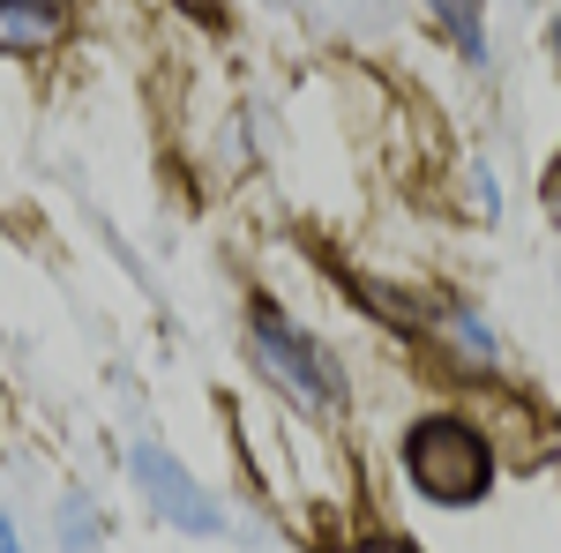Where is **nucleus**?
<instances>
[{
  "instance_id": "obj_1",
  "label": "nucleus",
  "mask_w": 561,
  "mask_h": 553,
  "mask_svg": "<svg viewBox=\"0 0 561 553\" xmlns=\"http://www.w3.org/2000/svg\"><path fill=\"white\" fill-rule=\"evenodd\" d=\"M404 471H412V486H420L427 502L465 509V502H479V494L494 486V449H486L465 419H420L412 441H404Z\"/></svg>"
},
{
  "instance_id": "obj_2",
  "label": "nucleus",
  "mask_w": 561,
  "mask_h": 553,
  "mask_svg": "<svg viewBox=\"0 0 561 553\" xmlns=\"http://www.w3.org/2000/svg\"><path fill=\"white\" fill-rule=\"evenodd\" d=\"M248 352L262 359V375L285 389L293 404H307V412H337V404H345L330 352H322L314 337H300L277 307H255V322H248Z\"/></svg>"
},
{
  "instance_id": "obj_3",
  "label": "nucleus",
  "mask_w": 561,
  "mask_h": 553,
  "mask_svg": "<svg viewBox=\"0 0 561 553\" xmlns=\"http://www.w3.org/2000/svg\"><path fill=\"white\" fill-rule=\"evenodd\" d=\"M128 471H135V486H142V502L165 516L173 531H195V539H217V531H225V509H217L210 494L187 479V464H180L173 449H158V441H135Z\"/></svg>"
},
{
  "instance_id": "obj_4",
  "label": "nucleus",
  "mask_w": 561,
  "mask_h": 553,
  "mask_svg": "<svg viewBox=\"0 0 561 553\" xmlns=\"http://www.w3.org/2000/svg\"><path fill=\"white\" fill-rule=\"evenodd\" d=\"M60 38V8L53 0H0V53H38Z\"/></svg>"
},
{
  "instance_id": "obj_5",
  "label": "nucleus",
  "mask_w": 561,
  "mask_h": 553,
  "mask_svg": "<svg viewBox=\"0 0 561 553\" xmlns=\"http://www.w3.org/2000/svg\"><path fill=\"white\" fill-rule=\"evenodd\" d=\"M434 8H442V23L457 31V45L479 53V0H434Z\"/></svg>"
},
{
  "instance_id": "obj_6",
  "label": "nucleus",
  "mask_w": 561,
  "mask_h": 553,
  "mask_svg": "<svg viewBox=\"0 0 561 553\" xmlns=\"http://www.w3.org/2000/svg\"><path fill=\"white\" fill-rule=\"evenodd\" d=\"M547 217H554V224H561V158H554V165H547Z\"/></svg>"
},
{
  "instance_id": "obj_7",
  "label": "nucleus",
  "mask_w": 561,
  "mask_h": 553,
  "mask_svg": "<svg viewBox=\"0 0 561 553\" xmlns=\"http://www.w3.org/2000/svg\"><path fill=\"white\" fill-rule=\"evenodd\" d=\"M352 553H420V546H404V539H367V546H352Z\"/></svg>"
},
{
  "instance_id": "obj_8",
  "label": "nucleus",
  "mask_w": 561,
  "mask_h": 553,
  "mask_svg": "<svg viewBox=\"0 0 561 553\" xmlns=\"http://www.w3.org/2000/svg\"><path fill=\"white\" fill-rule=\"evenodd\" d=\"M0 553H23V546H15V531H8V523H0Z\"/></svg>"
},
{
  "instance_id": "obj_9",
  "label": "nucleus",
  "mask_w": 561,
  "mask_h": 553,
  "mask_svg": "<svg viewBox=\"0 0 561 553\" xmlns=\"http://www.w3.org/2000/svg\"><path fill=\"white\" fill-rule=\"evenodd\" d=\"M554 45H561V38H554Z\"/></svg>"
}]
</instances>
